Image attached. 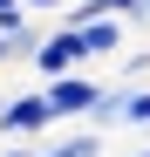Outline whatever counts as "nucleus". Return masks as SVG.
I'll list each match as a JSON object with an SVG mask.
<instances>
[{
  "instance_id": "6e6552de",
  "label": "nucleus",
  "mask_w": 150,
  "mask_h": 157,
  "mask_svg": "<svg viewBox=\"0 0 150 157\" xmlns=\"http://www.w3.org/2000/svg\"><path fill=\"white\" fill-rule=\"evenodd\" d=\"M68 0H28V14H62Z\"/></svg>"
},
{
  "instance_id": "f257e3e1",
  "label": "nucleus",
  "mask_w": 150,
  "mask_h": 157,
  "mask_svg": "<svg viewBox=\"0 0 150 157\" xmlns=\"http://www.w3.org/2000/svg\"><path fill=\"white\" fill-rule=\"evenodd\" d=\"M48 130H55V109H48V96H41V89L0 102V137H7V144H41Z\"/></svg>"
},
{
  "instance_id": "39448f33",
  "label": "nucleus",
  "mask_w": 150,
  "mask_h": 157,
  "mask_svg": "<svg viewBox=\"0 0 150 157\" xmlns=\"http://www.w3.org/2000/svg\"><path fill=\"white\" fill-rule=\"evenodd\" d=\"M34 157H103V130H75V137L34 144Z\"/></svg>"
},
{
  "instance_id": "7ed1b4c3",
  "label": "nucleus",
  "mask_w": 150,
  "mask_h": 157,
  "mask_svg": "<svg viewBox=\"0 0 150 157\" xmlns=\"http://www.w3.org/2000/svg\"><path fill=\"white\" fill-rule=\"evenodd\" d=\"M82 62H89V41L75 34V28H48V41L34 48V75H41V82H55V75H75Z\"/></svg>"
},
{
  "instance_id": "1a4fd4ad",
  "label": "nucleus",
  "mask_w": 150,
  "mask_h": 157,
  "mask_svg": "<svg viewBox=\"0 0 150 157\" xmlns=\"http://www.w3.org/2000/svg\"><path fill=\"white\" fill-rule=\"evenodd\" d=\"M130 157H150V144H143V150H130Z\"/></svg>"
},
{
  "instance_id": "20e7f679",
  "label": "nucleus",
  "mask_w": 150,
  "mask_h": 157,
  "mask_svg": "<svg viewBox=\"0 0 150 157\" xmlns=\"http://www.w3.org/2000/svg\"><path fill=\"white\" fill-rule=\"evenodd\" d=\"M123 34H130V21H123V14L89 21V28H82V41H89V62H109V55H123Z\"/></svg>"
},
{
  "instance_id": "423d86ee",
  "label": "nucleus",
  "mask_w": 150,
  "mask_h": 157,
  "mask_svg": "<svg viewBox=\"0 0 150 157\" xmlns=\"http://www.w3.org/2000/svg\"><path fill=\"white\" fill-rule=\"evenodd\" d=\"M116 75H123V82H130V89H143V75H150V48H137V55H130V62H123Z\"/></svg>"
},
{
  "instance_id": "f03ea898",
  "label": "nucleus",
  "mask_w": 150,
  "mask_h": 157,
  "mask_svg": "<svg viewBox=\"0 0 150 157\" xmlns=\"http://www.w3.org/2000/svg\"><path fill=\"white\" fill-rule=\"evenodd\" d=\"M41 96H48V109H55V123H68V116H82V123H89V109L103 102V82L75 68V75H55V82H41Z\"/></svg>"
},
{
  "instance_id": "0eeeda50",
  "label": "nucleus",
  "mask_w": 150,
  "mask_h": 157,
  "mask_svg": "<svg viewBox=\"0 0 150 157\" xmlns=\"http://www.w3.org/2000/svg\"><path fill=\"white\" fill-rule=\"evenodd\" d=\"M123 21L130 28H150V0H123Z\"/></svg>"
}]
</instances>
